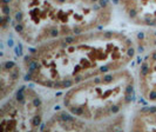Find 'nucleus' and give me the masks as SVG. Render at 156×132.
Returning a JSON list of instances; mask_svg holds the SVG:
<instances>
[{
  "label": "nucleus",
  "instance_id": "obj_9",
  "mask_svg": "<svg viewBox=\"0 0 156 132\" xmlns=\"http://www.w3.org/2000/svg\"><path fill=\"white\" fill-rule=\"evenodd\" d=\"M132 131H156V106L137 110L130 119Z\"/></svg>",
  "mask_w": 156,
  "mask_h": 132
},
{
  "label": "nucleus",
  "instance_id": "obj_5",
  "mask_svg": "<svg viewBox=\"0 0 156 132\" xmlns=\"http://www.w3.org/2000/svg\"><path fill=\"white\" fill-rule=\"evenodd\" d=\"M133 25L156 30V0H112Z\"/></svg>",
  "mask_w": 156,
  "mask_h": 132
},
{
  "label": "nucleus",
  "instance_id": "obj_4",
  "mask_svg": "<svg viewBox=\"0 0 156 132\" xmlns=\"http://www.w3.org/2000/svg\"><path fill=\"white\" fill-rule=\"evenodd\" d=\"M44 119V101L32 87L23 86L2 101L1 131H35Z\"/></svg>",
  "mask_w": 156,
  "mask_h": 132
},
{
  "label": "nucleus",
  "instance_id": "obj_8",
  "mask_svg": "<svg viewBox=\"0 0 156 132\" xmlns=\"http://www.w3.org/2000/svg\"><path fill=\"white\" fill-rule=\"evenodd\" d=\"M44 129L48 131H89L86 123L81 122L66 110L55 113L47 122Z\"/></svg>",
  "mask_w": 156,
  "mask_h": 132
},
{
  "label": "nucleus",
  "instance_id": "obj_1",
  "mask_svg": "<svg viewBox=\"0 0 156 132\" xmlns=\"http://www.w3.org/2000/svg\"><path fill=\"white\" fill-rule=\"evenodd\" d=\"M135 55L129 36L100 28L35 46L25 58L23 70L30 83L68 90L96 76L125 69Z\"/></svg>",
  "mask_w": 156,
  "mask_h": 132
},
{
  "label": "nucleus",
  "instance_id": "obj_6",
  "mask_svg": "<svg viewBox=\"0 0 156 132\" xmlns=\"http://www.w3.org/2000/svg\"><path fill=\"white\" fill-rule=\"evenodd\" d=\"M137 87L144 100L156 104V47L143 58L139 66Z\"/></svg>",
  "mask_w": 156,
  "mask_h": 132
},
{
  "label": "nucleus",
  "instance_id": "obj_3",
  "mask_svg": "<svg viewBox=\"0 0 156 132\" xmlns=\"http://www.w3.org/2000/svg\"><path fill=\"white\" fill-rule=\"evenodd\" d=\"M136 79L128 69L112 71L68 89L63 109L86 123L89 131L119 130L122 113L132 104Z\"/></svg>",
  "mask_w": 156,
  "mask_h": 132
},
{
  "label": "nucleus",
  "instance_id": "obj_7",
  "mask_svg": "<svg viewBox=\"0 0 156 132\" xmlns=\"http://www.w3.org/2000/svg\"><path fill=\"white\" fill-rule=\"evenodd\" d=\"M21 77L20 66L13 60H2L0 70V92L1 101L6 100L13 92H16Z\"/></svg>",
  "mask_w": 156,
  "mask_h": 132
},
{
  "label": "nucleus",
  "instance_id": "obj_2",
  "mask_svg": "<svg viewBox=\"0 0 156 132\" xmlns=\"http://www.w3.org/2000/svg\"><path fill=\"white\" fill-rule=\"evenodd\" d=\"M112 17V0H1V27L32 47L105 28Z\"/></svg>",
  "mask_w": 156,
  "mask_h": 132
}]
</instances>
